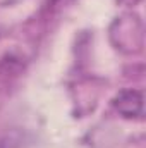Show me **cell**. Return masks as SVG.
Here are the masks:
<instances>
[{"mask_svg": "<svg viewBox=\"0 0 146 148\" xmlns=\"http://www.w3.org/2000/svg\"><path fill=\"white\" fill-rule=\"evenodd\" d=\"M69 2H72V0H52V5L53 7H62V5H67Z\"/></svg>", "mask_w": 146, "mask_h": 148, "instance_id": "3", "label": "cell"}, {"mask_svg": "<svg viewBox=\"0 0 146 148\" xmlns=\"http://www.w3.org/2000/svg\"><path fill=\"white\" fill-rule=\"evenodd\" d=\"M112 105L126 119H143L145 115V98L141 90H122L112 100Z\"/></svg>", "mask_w": 146, "mask_h": 148, "instance_id": "1", "label": "cell"}, {"mask_svg": "<svg viewBox=\"0 0 146 148\" xmlns=\"http://www.w3.org/2000/svg\"><path fill=\"white\" fill-rule=\"evenodd\" d=\"M119 3H122V5H127V7H132V5H136V3H139L141 0H117Z\"/></svg>", "mask_w": 146, "mask_h": 148, "instance_id": "2", "label": "cell"}]
</instances>
